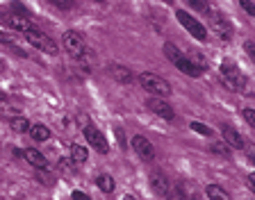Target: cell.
Instances as JSON below:
<instances>
[{
	"mask_svg": "<svg viewBox=\"0 0 255 200\" xmlns=\"http://www.w3.org/2000/svg\"><path fill=\"white\" fill-rule=\"evenodd\" d=\"M164 55L169 57V62L173 64L178 71H182V73H187V75H191V78H198V75L203 73L201 69H198L196 64L191 62L189 57H185V55L178 50V48L173 46V43H164Z\"/></svg>",
	"mask_w": 255,
	"mask_h": 200,
	"instance_id": "1",
	"label": "cell"
},
{
	"mask_svg": "<svg viewBox=\"0 0 255 200\" xmlns=\"http://www.w3.org/2000/svg\"><path fill=\"white\" fill-rule=\"evenodd\" d=\"M139 85L148 91V94H153V96H162V98H166V96L171 94L169 82H166L164 78L155 75V73H141L139 75Z\"/></svg>",
	"mask_w": 255,
	"mask_h": 200,
	"instance_id": "2",
	"label": "cell"
},
{
	"mask_svg": "<svg viewBox=\"0 0 255 200\" xmlns=\"http://www.w3.org/2000/svg\"><path fill=\"white\" fill-rule=\"evenodd\" d=\"M62 46H64V50H66L71 57H75V59H82L85 57V53H87V43H85V39L80 37L78 32H64Z\"/></svg>",
	"mask_w": 255,
	"mask_h": 200,
	"instance_id": "3",
	"label": "cell"
},
{
	"mask_svg": "<svg viewBox=\"0 0 255 200\" xmlns=\"http://www.w3.org/2000/svg\"><path fill=\"white\" fill-rule=\"evenodd\" d=\"M221 75H223V85L228 87V89H242L246 82L244 73L237 69V64L233 62H223L221 64Z\"/></svg>",
	"mask_w": 255,
	"mask_h": 200,
	"instance_id": "4",
	"label": "cell"
},
{
	"mask_svg": "<svg viewBox=\"0 0 255 200\" xmlns=\"http://www.w3.org/2000/svg\"><path fill=\"white\" fill-rule=\"evenodd\" d=\"M175 18L182 23V27H185L187 32H189L194 39H198V41H205V37H207V30L201 25V21H196L191 14H187V11H182V9H178L175 11Z\"/></svg>",
	"mask_w": 255,
	"mask_h": 200,
	"instance_id": "5",
	"label": "cell"
},
{
	"mask_svg": "<svg viewBox=\"0 0 255 200\" xmlns=\"http://www.w3.org/2000/svg\"><path fill=\"white\" fill-rule=\"evenodd\" d=\"M25 34V39L32 43V46H37L39 50H43L46 55H57V46H55V41L48 34H43L41 30H27V32H23Z\"/></svg>",
	"mask_w": 255,
	"mask_h": 200,
	"instance_id": "6",
	"label": "cell"
},
{
	"mask_svg": "<svg viewBox=\"0 0 255 200\" xmlns=\"http://www.w3.org/2000/svg\"><path fill=\"white\" fill-rule=\"evenodd\" d=\"M207 14H210V27H212V32L219 39H226V41H228V39L233 37V25H230V21L223 14H217V11H207Z\"/></svg>",
	"mask_w": 255,
	"mask_h": 200,
	"instance_id": "7",
	"label": "cell"
},
{
	"mask_svg": "<svg viewBox=\"0 0 255 200\" xmlns=\"http://www.w3.org/2000/svg\"><path fill=\"white\" fill-rule=\"evenodd\" d=\"M85 139L91 143V148H94V150H98V153L105 155L107 150H110V143H107V139L103 137V132L98 130L96 125H85Z\"/></svg>",
	"mask_w": 255,
	"mask_h": 200,
	"instance_id": "8",
	"label": "cell"
},
{
	"mask_svg": "<svg viewBox=\"0 0 255 200\" xmlns=\"http://www.w3.org/2000/svg\"><path fill=\"white\" fill-rule=\"evenodd\" d=\"M148 109L153 111V114H157L159 118H164V121H173L175 118V111H173V107L166 102V100H159V98H150L148 102Z\"/></svg>",
	"mask_w": 255,
	"mask_h": 200,
	"instance_id": "9",
	"label": "cell"
},
{
	"mask_svg": "<svg viewBox=\"0 0 255 200\" xmlns=\"http://www.w3.org/2000/svg\"><path fill=\"white\" fill-rule=\"evenodd\" d=\"M132 148H134V153H137L141 159H146V162L155 157L153 143H150L146 137H141V134H134V137H132Z\"/></svg>",
	"mask_w": 255,
	"mask_h": 200,
	"instance_id": "10",
	"label": "cell"
},
{
	"mask_svg": "<svg viewBox=\"0 0 255 200\" xmlns=\"http://www.w3.org/2000/svg\"><path fill=\"white\" fill-rule=\"evenodd\" d=\"M5 21L9 23L14 30H18V32H27V30H32V27H34V23L30 21V16H27V14H18V11L9 14Z\"/></svg>",
	"mask_w": 255,
	"mask_h": 200,
	"instance_id": "11",
	"label": "cell"
},
{
	"mask_svg": "<svg viewBox=\"0 0 255 200\" xmlns=\"http://www.w3.org/2000/svg\"><path fill=\"white\" fill-rule=\"evenodd\" d=\"M150 189L157 196L169 194V180H166V175L162 173V171H153V173H150Z\"/></svg>",
	"mask_w": 255,
	"mask_h": 200,
	"instance_id": "12",
	"label": "cell"
},
{
	"mask_svg": "<svg viewBox=\"0 0 255 200\" xmlns=\"http://www.w3.org/2000/svg\"><path fill=\"white\" fill-rule=\"evenodd\" d=\"M221 134H223V141L228 143V146L237 148V150H242V148H244V137H242V134H239L235 127L223 125V127H221Z\"/></svg>",
	"mask_w": 255,
	"mask_h": 200,
	"instance_id": "13",
	"label": "cell"
},
{
	"mask_svg": "<svg viewBox=\"0 0 255 200\" xmlns=\"http://www.w3.org/2000/svg\"><path fill=\"white\" fill-rule=\"evenodd\" d=\"M23 157H25V162H30L34 169H46L48 166V162H46V157H43L39 150H34V148H27V150H23Z\"/></svg>",
	"mask_w": 255,
	"mask_h": 200,
	"instance_id": "14",
	"label": "cell"
},
{
	"mask_svg": "<svg viewBox=\"0 0 255 200\" xmlns=\"http://www.w3.org/2000/svg\"><path fill=\"white\" fill-rule=\"evenodd\" d=\"M110 73L119 85H130V82H132V73H130L126 66H121V64H114V66L110 69Z\"/></svg>",
	"mask_w": 255,
	"mask_h": 200,
	"instance_id": "15",
	"label": "cell"
},
{
	"mask_svg": "<svg viewBox=\"0 0 255 200\" xmlns=\"http://www.w3.org/2000/svg\"><path fill=\"white\" fill-rule=\"evenodd\" d=\"M21 111V105L14 102V100H7V98H0V118H11Z\"/></svg>",
	"mask_w": 255,
	"mask_h": 200,
	"instance_id": "16",
	"label": "cell"
},
{
	"mask_svg": "<svg viewBox=\"0 0 255 200\" xmlns=\"http://www.w3.org/2000/svg\"><path fill=\"white\" fill-rule=\"evenodd\" d=\"M87 157H89V150H87L85 146H78V143H73V146H71V162L85 164Z\"/></svg>",
	"mask_w": 255,
	"mask_h": 200,
	"instance_id": "17",
	"label": "cell"
},
{
	"mask_svg": "<svg viewBox=\"0 0 255 200\" xmlns=\"http://www.w3.org/2000/svg\"><path fill=\"white\" fill-rule=\"evenodd\" d=\"M30 137L34 139V141H46L48 137H50V130H48L46 125H41V123H37V125H30Z\"/></svg>",
	"mask_w": 255,
	"mask_h": 200,
	"instance_id": "18",
	"label": "cell"
},
{
	"mask_svg": "<svg viewBox=\"0 0 255 200\" xmlns=\"http://www.w3.org/2000/svg\"><path fill=\"white\" fill-rule=\"evenodd\" d=\"M96 187H98L103 194H112V191H114V178H110L107 173L98 175V178H96Z\"/></svg>",
	"mask_w": 255,
	"mask_h": 200,
	"instance_id": "19",
	"label": "cell"
},
{
	"mask_svg": "<svg viewBox=\"0 0 255 200\" xmlns=\"http://www.w3.org/2000/svg\"><path fill=\"white\" fill-rule=\"evenodd\" d=\"M9 125H11V130L18 132V134H21V132H27V130H30V121H27L25 116H18V114L11 116V123H9Z\"/></svg>",
	"mask_w": 255,
	"mask_h": 200,
	"instance_id": "20",
	"label": "cell"
},
{
	"mask_svg": "<svg viewBox=\"0 0 255 200\" xmlns=\"http://www.w3.org/2000/svg\"><path fill=\"white\" fill-rule=\"evenodd\" d=\"M205 196L210 200H228V194L221 189V187H217V185H210L205 189Z\"/></svg>",
	"mask_w": 255,
	"mask_h": 200,
	"instance_id": "21",
	"label": "cell"
},
{
	"mask_svg": "<svg viewBox=\"0 0 255 200\" xmlns=\"http://www.w3.org/2000/svg\"><path fill=\"white\" fill-rule=\"evenodd\" d=\"M210 153L228 157V155H230V148H228V143H223V141H214V143H210Z\"/></svg>",
	"mask_w": 255,
	"mask_h": 200,
	"instance_id": "22",
	"label": "cell"
},
{
	"mask_svg": "<svg viewBox=\"0 0 255 200\" xmlns=\"http://www.w3.org/2000/svg\"><path fill=\"white\" fill-rule=\"evenodd\" d=\"M187 5L198 9V11H205V14L210 11V2H207V0H187Z\"/></svg>",
	"mask_w": 255,
	"mask_h": 200,
	"instance_id": "23",
	"label": "cell"
},
{
	"mask_svg": "<svg viewBox=\"0 0 255 200\" xmlns=\"http://www.w3.org/2000/svg\"><path fill=\"white\" fill-rule=\"evenodd\" d=\"M191 130H194V132H198V134H205V137H212V134H214V132H212V127L203 125V123H191Z\"/></svg>",
	"mask_w": 255,
	"mask_h": 200,
	"instance_id": "24",
	"label": "cell"
},
{
	"mask_svg": "<svg viewBox=\"0 0 255 200\" xmlns=\"http://www.w3.org/2000/svg\"><path fill=\"white\" fill-rule=\"evenodd\" d=\"M50 5H55L57 9H71L73 7V0H48Z\"/></svg>",
	"mask_w": 255,
	"mask_h": 200,
	"instance_id": "25",
	"label": "cell"
},
{
	"mask_svg": "<svg viewBox=\"0 0 255 200\" xmlns=\"http://www.w3.org/2000/svg\"><path fill=\"white\" fill-rule=\"evenodd\" d=\"M0 43H7V46L14 48L16 46V37H14V34H7V32L0 30Z\"/></svg>",
	"mask_w": 255,
	"mask_h": 200,
	"instance_id": "26",
	"label": "cell"
},
{
	"mask_svg": "<svg viewBox=\"0 0 255 200\" xmlns=\"http://www.w3.org/2000/svg\"><path fill=\"white\" fill-rule=\"evenodd\" d=\"M239 5L244 7V11H246L249 16H255V5L251 2V0H239Z\"/></svg>",
	"mask_w": 255,
	"mask_h": 200,
	"instance_id": "27",
	"label": "cell"
},
{
	"mask_svg": "<svg viewBox=\"0 0 255 200\" xmlns=\"http://www.w3.org/2000/svg\"><path fill=\"white\" fill-rule=\"evenodd\" d=\"M244 121H246V123H249V125H251V127H253V125H255V111H253V109H251V107H246V109H244Z\"/></svg>",
	"mask_w": 255,
	"mask_h": 200,
	"instance_id": "28",
	"label": "cell"
},
{
	"mask_svg": "<svg viewBox=\"0 0 255 200\" xmlns=\"http://www.w3.org/2000/svg\"><path fill=\"white\" fill-rule=\"evenodd\" d=\"M11 9H14V11H18V14H27L25 5H21V2H11Z\"/></svg>",
	"mask_w": 255,
	"mask_h": 200,
	"instance_id": "29",
	"label": "cell"
},
{
	"mask_svg": "<svg viewBox=\"0 0 255 200\" xmlns=\"http://www.w3.org/2000/svg\"><path fill=\"white\" fill-rule=\"evenodd\" d=\"M244 46H246V53H249L251 57H255V53H253V41H246Z\"/></svg>",
	"mask_w": 255,
	"mask_h": 200,
	"instance_id": "30",
	"label": "cell"
},
{
	"mask_svg": "<svg viewBox=\"0 0 255 200\" xmlns=\"http://www.w3.org/2000/svg\"><path fill=\"white\" fill-rule=\"evenodd\" d=\"M73 198L75 200H87V196L82 194V191H73Z\"/></svg>",
	"mask_w": 255,
	"mask_h": 200,
	"instance_id": "31",
	"label": "cell"
},
{
	"mask_svg": "<svg viewBox=\"0 0 255 200\" xmlns=\"http://www.w3.org/2000/svg\"><path fill=\"white\" fill-rule=\"evenodd\" d=\"M249 187H251V189H255V178H253V175L249 178Z\"/></svg>",
	"mask_w": 255,
	"mask_h": 200,
	"instance_id": "32",
	"label": "cell"
},
{
	"mask_svg": "<svg viewBox=\"0 0 255 200\" xmlns=\"http://www.w3.org/2000/svg\"><path fill=\"white\" fill-rule=\"evenodd\" d=\"M0 98H5V96H2V91H0Z\"/></svg>",
	"mask_w": 255,
	"mask_h": 200,
	"instance_id": "33",
	"label": "cell"
},
{
	"mask_svg": "<svg viewBox=\"0 0 255 200\" xmlns=\"http://www.w3.org/2000/svg\"><path fill=\"white\" fill-rule=\"evenodd\" d=\"M0 69H2V62H0Z\"/></svg>",
	"mask_w": 255,
	"mask_h": 200,
	"instance_id": "34",
	"label": "cell"
},
{
	"mask_svg": "<svg viewBox=\"0 0 255 200\" xmlns=\"http://www.w3.org/2000/svg\"><path fill=\"white\" fill-rule=\"evenodd\" d=\"M96 2H103V0H96Z\"/></svg>",
	"mask_w": 255,
	"mask_h": 200,
	"instance_id": "35",
	"label": "cell"
}]
</instances>
